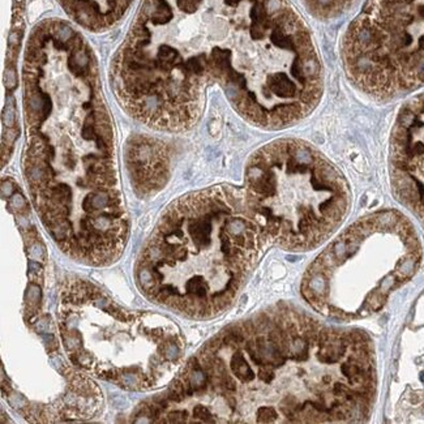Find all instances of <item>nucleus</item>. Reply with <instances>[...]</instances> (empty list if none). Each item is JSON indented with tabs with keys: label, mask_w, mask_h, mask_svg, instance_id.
<instances>
[{
	"label": "nucleus",
	"mask_w": 424,
	"mask_h": 424,
	"mask_svg": "<svg viewBox=\"0 0 424 424\" xmlns=\"http://www.w3.org/2000/svg\"><path fill=\"white\" fill-rule=\"evenodd\" d=\"M244 196L266 240L290 252H307L341 226L351 193L341 171L313 145L279 139L248 159Z\"/></svg>",
	"instance_id": "obj_6"
},
{
	"label": "nucleus",
	"mask_w": 424,
	"mask_h": 424,
	"mask_svg": "<svg viewBox=\"0 0 424 424\" xmlns=\"http://www.w3.org/2000/svg\"><path fill=\"white\" fill-rule=\"evenodd\" d=\"M420 242L395 210L372 213L335 236L307 268L300 291L324 317L350 322L377 312L416 272Z\"/></svg>",
	"instance_id": "obj_7"
},
{
	"label": "nucleus",
	"mask_w": 424,
	"mask_h": 424,
	"mask_svg": "<svg viewBox=\"0 0 424 424\" xmlns=\"http://www.w3.org/2000/svg\"><path fill=\"white\" fill-rule=\"evenodd\" d=\"M389 159L395 197L424 227V92L399 110L391 132Z\"/></svg>",
	"instance_id": "obj_9"
},
{
	"label": "nucleus",
	"mask_w": 424,
	"mask_h": 424,
	"mask_svg": "<svg viewBox=\"0 0 424 424\" xmlns=\"http://www.w3.org/2000/svg\"><path fill=\"white\" fill-rule=\"evenodd\" d=\"M110 81L131 118L174 133L197 124L214 87L262 130L307 118L324 89L312 34L290 0H143Z\"/></svg>",
	"instance_id": "obj_1"
},
{
	"label": "nucleus",
	"mask_w": 424,
	"mask_h": 424,
	"mask_svg": "<svg viewBox=\"0 0 424 424\" xmlns=\"http://www.w3.org/2000/svg\"><path fill=\"white\" fill-rule=\"evenodd\" d=\"M342 62L348 80L376 101L424 87V0H367L346 30Z\"/></svg>",
	"instance_id": "obj_8"
},
{
	"label": "nucleus",
	"mask_w": 424,
	"mask_h": 424,
	"mask_svg": "<svg viewBox=\"0 0 424 424\" xmlns=\"http://www.w3.org/2000/svg\"><path fill=\"white\" fill-rule=\"evenodd\" d=\"M303 3L317 19H334L351 7L354 0H303Z\"/></svg>",
	"instance_id": "obj_12"
},
{
	"label": "nucleus",
	"mask_w": 424,
	"mask_h": 424,
	"mask_svg": "<svg viewBox=\"0 0 424 424\" xmlns=\"http://www.w3.org/2000/svg\"><path fill=\"white\" fill-rule=\"evenodd\" d=\"M266 239L244 191L219 184L187 193L163 210L137 260L141 294L196 320L230 308Z\"/></svg>",
	"instance_id": "obj_4"
},
{
	"label": "nucleus",
	"mask_w": 424,
	"mask_h": 424,
	"mask_svg": "<svg viewBox=\"0 0 424 424\" xmlns=\"http://www.w3.org/2000/svg\"><path fill=\"white\" fill-rule=\"evenodd\" d=\"M21 76L23 173L37 214L71 259L114 264L130 219L96 54L73 24L45 19L28 37Z\"/></svg>",
	"instance_id": "obj_3"
},
{
	"label": "nucleus",
	"mask_w": 424,
	"mask_h": 424,
	"mask_svg": "<svg viewBox=\"0 0 424 424\" xmlns=\"http://www.w3.org/2000/svg\"><path fill=\"white\" fill-rule=\"evenodd\" d=\"M57 3L75 25L100 33L118 25L135 0H57Z\"/></svg>",
	"instance_id": "obj_11"
},
{
	"label": "nucleus",
	"mask_w": 424,
	"mask_h": 424,
	"mask_svg": "<svg viewBox=\"0 0 424 424\" xmlns=\"http://www.w3.org/2000/svg\"><path fill=\"white\" fill-rule=\"evenodd\" d=\"M58 328L75 367L124 390L162 388L183 367L184 339L171 318L127 308L92 282L64 285Z\"/></svg>",
	"instance_id": "obj_5"
},
{
	"label": "nucleus",
	"mask_w": 424,
	"mask_h": 424,
	"mask_svg": "<svg viewBox=\"0 0 424 424\" xmlns=\"http://www.w3.org/2000/svg\"><path fill=\"white\" fill-rule=\"evenodd\" d=\"M131 180L141 196H150L165 187L170 174V157L165 144L136 139L127 152Z\"/></svg>",
	"instance_id": "obj_10"
},
{
	"label": "nucleus",
	"mask_w": 424,
	"mask_h": 424,
	"mask_svg": "<svg viewBox=\"0 0 424 424\" xmlns=\"http://www.w3.org/2000/svg\"><path fill=\"white\" fill-rule=\"evenodd\" d=\"M374 395V351L365 333L279 304L210 338L143 420L361 423Z\"/></svg>",
	"instance_id": "obj_2"
}]
</instances>
